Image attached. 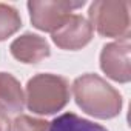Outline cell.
<instances>
[{"label": "cell", "mask_w": 131, "mask_h": 131, "mask_svg": "<svg viewBox=\"0 0 131 131\" xmlns=\"http://www.w3.org/2000/svg\"><path fill=\"white\" fill-rule=\"evenodd\" d=\"M76 103L90 116L113 119L122 110V96L97 74H83L73 83Z\"/></svg>", "instance_id": "1"}, {"label": "cell", "mask_w": 131, "mask_h": 131, "mask_svg": "<svg viewBox=\"0 0 131 131\" xmlns=\"http://www.w3.org/2000/svg\"><path fill=\"white\" fill-rule=\"evenodd\" d=\"M8 125H9V117H8V113L0 106V131H6L8 129Z\"/></svg>", "instance_id": "12"}, {"label": "cell", "mask_w": 131, "mask_h": 131, "mask_svg": "<svg viewBox=\"0 0 131 131\" xmlns=\"http://www.w3.org/2000/svg\"><path fill=\"white\" fill-rule=\"evenodd\" d=\"M48 125H49V122H46V120L20 114L13 122H9L6 131H46Z\"/></svg>", "instance_id": "11"}, {"label": "cell", "mask_w": 131, "mask_h": 131, "mask_svg": "<svg viewBox=\"0 0 131 131\" xmlns=\"http://www.w3.org/2000/svg\"><path fill=\"white\" fill-rule=\"evenodd\" d=\"M85 2H29L28 9L32 25L45 32H54L71 16V11L83 6Z\"/></svg>", "instance_id": "4"}, {"label": "cell", "mask_w": 131, "mask_h": 131, "mask_svg": "<svg viewBox=\"0 0 131 131\" xmlns=\"http://www.w3.org/2000/svg\"><path fill=\"white\" fill-rule=\"evenodd\" d=\"M23 105L25 94L19 80L8 73H0V106L9 113H20Z\"/></svg>", "instance_id": "8"}, {"label": "cell", "mask_w": 131, "mask_h": 131, "mask_svg": "<svg viewBox=\"0 0 131 131\" xmlns=\"http://www.w3.org/2000/svg\"><path fill=\"white\" fill-rule=\"evenodd\" d=\"M22 26V19L16 8L0 3V42L17 32Z\"/></svg>", "instance_id": "10"}, {"label": "cell", "mask_w": 131, "mask_h": 131, "mask_svg": "<svg viewBox=\"0 0 131 131\" xmlns=\"http://www.w3.org/2000/svg\"><path fill=\"white\" fill-rule=\"evenodd\" d=\"M46 131H108L99 123L79 117L74 113H65L49 122Z\"/></svg>", "instance_id": "9"}, {"label": "cell", "mask_w": 131, "mask_h": 131, "mask_svg": "<svg viewBox=\"0 0 131 131\" xmlns=\"http://www.w3.org/2000/svg\"><path fill=\"white\" fill-rule=\"evenodd\" d=\"M52 42L62 49H80L93 39V26L77 14H71L65 23L52 32Z\"/></svg>", "instance_id": "6"}, {"label": "cell", "mask_w": 131, "mask_h": 131, "mask_svg": "<svg viewBox=\"0 0 131 131\" xmlns=\"http://www.w3.org/2000/svg\"><path fill=\"white\" fill-rule=\"evenodd\" d=\"M91 26L103 37H129V3L99 0L90 6Z\"/></svg>", "instance_id": "3"}, {"label": "cell", "mask_w": 131, "mask_h": 131, "mask_svg": "<svg viewBox=\"0 0 131 131\" xmlns=\"http://www.w3.org/2000/svg\"><path fill=\"white\" fill-rule=\"evenodd\" d=\"M129 37L120 39L103 46L100 52V68L113 80L128 83L131 79V62H129Z\"/></svg>", "instance_id": "5"}, {"label": "cell", "mask_w": 131, "mask_h": 131, "mask_svg": "<svg viewBox=\"0 0 131 131\" xmlns=\"http://www.w3.org/2000/svg\"><path fill=\"white\" fill-rule=\"evenodd\" d=\"M9 49H11V54L23 63H37L49 56L48 42L43 37L31 32H26L17 37L11 43Z\"/></svg>", "instance_id": "7"}, {"label": "cell", "mask_w": 131, "mask_h": 131, "mask_svg": "<svg viewBox=\"0 0 131 131\" xmlns=\"http://www.w3.org/2000/svg\"><path fill=\"white\" fill-rule=\"evenodd\" d=\"M26 105L36 114H54L70 100V85L60 76L37 74L26 85Z\"/></svg>", "instance_id": "2"}]
</instances>
